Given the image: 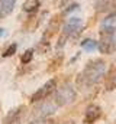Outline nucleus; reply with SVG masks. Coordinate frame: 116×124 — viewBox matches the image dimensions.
I'll list each match as a JSON object with an SVG mask.
<instances>
[{
	"mask_svg": "<svg viewBox=\"0 0 116 124\" xmlns=\"http://www.w3.org/2000/svg\"><path fill=\"white\" fill-rule=\"evenodd\" d=\"M3 35H4V29H1V28H0V36H3Z\"/></svg>",
	"mask_w": 116,
	"mask_h": 124,
	"instance_id": "a211bd4d",
	"label": "nucleus"
},
{
	"mask_svg": "<svg viewBox=\"0 0 116 124\" xmlns=\"http://www.w3.org/2000/svg\"><path fill=\"white\" fill-rule=\"evenodd\" d=\"M16 51H18V45L16 43H12L6 51H4V54H3V56L4 58H7V56H12V55H15L16 54Z\"/></svg>",
	"mask_w": 116,
	"mask_h": 124,
	"instance_id": "dca6fc26",
	"label": "nucleus"
},
{
	"mask_svg": "<svg viewBox=\"0 0 116 124\" xmlns=\"http://www.w3.org/2000/svg\"><path fill=\"white\" fill-rule=\"evenodd\" d=\"M81 48L87 52H93L94 49H97V42L93 39H84L81 40Z\"/></svg>",
	"mask_w": 116,
	"mask_h": 124,
	"instance_id": "ddd939ff",
	"label": "nucleus"
},
{
	"mask_svg": "<svg viewBox=\"0 0 116 124\" xmlns=\"http://www.w3.org/2000/svg\"><path fill=\"white\" fill-rule=\"evenodd\" d=\"M29 124H54V121L51 118H48V117H38L33 121H30Z\"/></svg>",
	"mask_w": 116,
	"mask_h": 124,
	"instance_id": "2eb2a0df",
	"label": "nucleus"
},
{
	"mask_svg": "<svg viewBox=\"0 0 116 124\" xmlns=\"http://www.w3.org/2000/svg\"><path fill=\"white\" fill-rule=\"evenodd\" d=\"M106 74V62L103 59H93L88 61L84 66V69L78 74L77 84L81 87H91L96 85L103 79Z\"/></svg>",
	"mask_w": 116,
	"mask_h": 124,
	"instance_id": "f257e3e1",
	"label": "nucleus"
},
{
	"mask_svg": "<svg viewBox=\"0 0 116 124\" xmlns=\"http://www.w3.org/2000/svg\"><path fill=\"white\" fill-rule=\"evenodd\" d=\"M55 90H57V81L52 78V79L47 81L36 93L30 97V102H39V101H42V100H47Z\"/></svg>",
	"mask_w": 116,
	"mask_h": 124,
	"instance_id": "39448f33",
	"label": "nucleus"
},
{
	"mask_svg": "<svg viewBox=\"0 0 116 124\" xmlns=\"http://www.w3.org/2000/svg\"><path fill=\"white\" fill-rule=\"evenodd\" d=\"M97 48L105 55H112L116 52V28L105 25L100 31V39L97 42Z\"/></svg>",
	"mask_w": 116,
	"mask_h": 124,
	"instance_id": "f03ea898",
	"label": "nucleus"
},
{
	"mask_svg": "<svg viewBox=\"0 0 116 124\" xmlns=\"http://www.w3.org/2000/svg\"><path fill=\"white\" fill-rule=\"evenodd\" d=\"M102 116V108L96 104H90L86 108V114H84V123L91 124L94 121H97Z\"/></svg>",
	"mask_w": 116,
	"mask_h": 124,
	"instance_id": "6e6552de",
	"label": "nucleus"
},
{
	"mask_svg": "<svg viewBox=\"0 0 116 124\" xmlns=\"http://www.w3.org/2000/svg\"><path fill=\"white\" fill-rule=\"evenodd\" d=\"M105 90L106 91H113L116 90V62L110 65L107 72L105 74Z\"/></svg>",
	"mask_w": 116,
	"mask_h": 124,
	"instance_id": "0eeeda50",
	"label": "nucleus"
},
{
	"mask_svg": "<svg viewBox=\"0 0 116 124\" xmlns=\"http://www.w3.org/2000/svg\"><path fill=\"white\" fill-rule=\"evenodd\" d=\"M25 111L26 107L25 105H19L16 108H13L4 118V124H22V120L25 117Z\"/></svg>",
	"mask_w": 116,
	"mask_h": 124,
	"instance_id": "423d86ee",
	"label": "nucleus"
},
{
	"mask_svg": "<svg viewBox=\"0 0 116 124\" xmlns=\"http://www.w3.org/2000/svg\"><path fill=\"white\" fill-rule=\"evenodd\" d=\"M16 0H0V19L9 16L15 9Z\"/></svg>",
	"mask_w": 116,
	"mask_h": 124,
	"instance_id": "9b49d317",
	"label": "nucleus"
},
{
	"mask_svg": "<svg viewBox=\"0 0 116 124\" xmlns=\"http://www.w3.org/2000/svg\"><path fill=\"white\" fill-rule=\"evenodd\" d=\"M61 61H62V56L59 55L58 58H55V61H52V62H51V66L48 68V71L51 72V71H54V69H57L58 66H59V63H61Z\"/></svg>",
	"mask_w": 116,
	"mask_h": 124,
	"instance_id": "f3484780",
	"label": "nucleus"
},
{
	"mask_svg": "<svg viewBox=\"0 0 116 124\" xmlns=\"http://www.w3.org/2000/svg\"><path fill=\"white\" fill-rule=\"evenodd\" d=\"M22 7H23V10H25L26 13H29L30 16H33V15L39 10L41 3H39V0H26Z\"/></svg>",
	"mask_w": 116,
	"mask_h": 124,
	"instance_id": "f8f14e48",
	"label": "nucleus"
},
{
	"mask_svg": "<svg viewBox=\"0 0 116 124\" xmlns=\"http://www.w3.org/2000/svg\"><path fill=\"white\" fill-rule=\"evenodd\" d=\"M77 93L74 90V87L71 84H64L61 88H58L55 97H54V102L57 104V107H64L68 104H73L76 101Z\"/></svg>",
	"mask_w": 116,
	"mask_h": 124,
	"instance_id": "20e7f679",
	"label": "nucleus"
},
{
	"mask_svg": "<svg viewBox=\"0 0 116 124\" xmlns=\"http://www.w3.org/2000/svg\"><path fill=\"white\" fill-rule=\"evenodd\" d=\"M116 0H96V10L100 13H109L115 10Z\"/></svg>",
	"mask_w": 116,
	"mask_h": 124,
	"instance_id": "9d476101",
	"label": "nucleus"
},
{
	"mask_svg": "<svg viewBox=\"0 0 116 124\" xmlns=\"http://www.w3.org/2000/svg\"><path fill=\"white\" fill-rule=\"evenodd\" d=\"M64 124H73V121H68V123H64Z\"/></svg>",
	"mask_w": 116,
	"mask_h": 124,
	"instance_id": "6ab92c4d",
	"label": "nucleus"
},
{
	"mask_svg": "<svg viewBox=\"0 0 116 124\" xmlns=\"http://www.w3.org/2000/svg\"><path fill=\"white\" fill-rule=\"evenodd\" d=\"M55 108H57V104L55 102H49V101H45L42 100V104L39 107H36V114L38 117H48L49 114L55 113Z\"/></svg>",
	"mask_w": 116,
	"mask_h": 124,
	"instance_id": "1a4fd4ad",
	"label": "nucleus"
},
{
	"mask_svg": "<svg viewBox=\"0 0 116 124\" xmlns=\"http://www.w3.org/2000/svg\"><path fill=\"white\" fill-rule=\"evenodd\" d=\"M32 58H33V49H28V51H25V54L22 55V58H20V61L23 65H26L29 62L32 61Z\"/></svg>",
	"mask_w": 116,
	"mask_h": 124,
	"instance_id": "4468645a",
	"label": "nucleus"
},
{
	"mask_svg": "<svg viewBox=\"0 0 116 124\" xmlns=\"http://www.w3.org/2000/svg\"><path fill=\"white\" fill-rule=\"evenodd\" d=\"M81 26H83L81 19H78V17H70V19L64 23V26H62V32H61V36H59V39H58L57 48L61 49L70 38L77 36V35L80 33V31H81Z\"/></svg>",
	"mask_w": 116,
	"mask_h": 124,
	"instance_id": "7ed1b4c3",
	"label": "nucleus"
}]
</instances>
